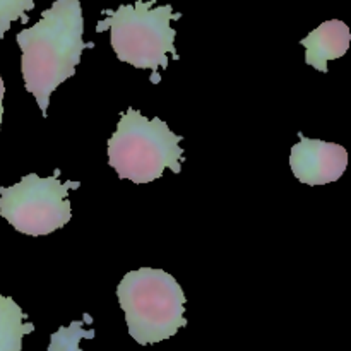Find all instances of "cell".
<instances>
[{
  "label": "cell",
  "instance_id": "8",
  "mask_svg": "<svg viewBox=\"0 0 351 351\" xmlns=\"http://www.w3.org/2000/svg\"><path fill=\"white\" fill-rule=\"evenodd\" d=\"M34 331L33 322L10 297L0 295V351H21L23 338Z\"/></svg>",
  "mask_w": 351,
  "mask_h": 351
},
{
  "label": "cell",
  "instance_id": "7",
  "mask_svg": "<svg viewBox=\"0 0 351 351\" xmlns=\"http://www.w3.org/2000/svg\"><path fill=\"white\" fill-rule=\"evenodd\" d=\"M351 41L350 27L339 19H331L322 23L317 29L308 33L300 41L305 47V62L319 72H328V62L341 58L348 51Z\"/></svg>",
  "mask_w": 351,
  "mask_h": 351
},
{
  "label": "cell",
  "instance_id": "2",
  "mask_svg": "<svg viewBox=\"0 0 351 351\" xmlns=\"http://www.w3.org/2000/svg\"><path fill=\"white\" fill-rule=\"evenodd\" d=\"M154 3L156 0H137L119 5L117 10H103L106 17L98 21L96 31L110 29V43L117 58L136 69H149L153 72L151 81L156 84L161 81L158 71L170 64L168 55H173V60L180 58L175 48L177 31L171 21L180 19L182 14L173 12L170 3L156 7Z\"/></svg>",
  "mask_w": 351,
  "mask_h": 351
},
{
  "label": "cell",
  "instance_id": "11",
  "mask_svg": "<svg viewBox=\"0 0 351 351\" xmlns=\"http://www.w3.org/2000/svg\"><path fill=\"white\" fill-rule=\"evenodd\" d=\"M3 95H5V86H3V79L0 75V127H2L3 119Z\"/></svg>",
  "mask_w": 351,
  "mask_h": 351
},
{
  "label": "cell",
  "instance_id": "9",
  "mask_svg": "<svg viewBox=\"0 0 351 351\" xmlns=\"http://www.w3.org/2000/svg\"><path fill=\"white\" fill-rule=\"evenodd\" d=\"M84 324H93V317L84 314L82 321H72L69 328H60L50 338L48 351H84L81 348L82 339L95 338V329H84Z\"/></svg>",
  "mask_w": 351,
  "mask_h": 351
},
{
  "label": "cell",
  "instance_id": "10",
  "mask_svg": "<svg viewBox=\"0 0 351 351\" xmlns=\"http://www.w3.org/2000/svg\"><path fill=\"white\" fill-rule=\"evenodd\" d=\"M36 0H0V40L5 36L14 21L27 23V12L34 7Z\"/></svg>",
  "mask_w": 351,
  "mask_h": 351
},
{
  "label": "cell",
  "instance_id": "1",
  "mask_svg": "<svg viewBox=\"0 0 351 351\" xmlns=\"http://www.w3.org/2000/svg\"><path fill=\"white\" fill-rule=\"evenodd\" d=\"M82 34L84 17L79 0H55L34 26L17 33L24 88L34 96L43 117L55 89L75 74L82 51L95 48Z\"/></svg>",
  "mask_w": 351,
  "mask_h": 351
},
{
  "label": "cell",
  "instance_id": "4",
  "mask_svg": "<svg viewBox=\"0 0 351 351\" xmlns=\"http://www.w3.org/2000/svg\"><path fill=\"white\" fill-rule=\"evenodd\" d=\"M182 139L161 119L149 120L139 110L127 108L108 139V163L122 180L149 184L163 177L165 168L180 173Z\"/></svg>",
  "mask_w": 351,
  "mask_h": 351
},
{
  "label": "cell",
  "instance_id": "5",
  "mask_svg": "<svg viewBox=\"0 0 351 351\" xmlns=\"http://www.w3.org/2000/svg\"><path fill=\"white\" fill-rule=\"evenodd\" d=\"M60 170L51 177L29 173L16 185L0 187V216L31 237H43L64 228L72 218L69 191L81 182H60Z\"/></svg>",
  "mask_w": 351,
  "mask_h": 351
},
{
  "label": "cell",
  "instance_id": "3",
  "mask_svg": "<svg viewBox=\"0 0 351 351\" xmlns=\"http://www.w3.org/2000/svg\"><path fill=\"white\" fill-rule=\"evenodd\" d=\"M117 298L130 338L143 346L173 338L187 326L184 290L163 269L141 267L127 273L117 287Z\"/></svg>",
  "mask_w": 351,
  "mask_h": 351
},
{
  "label": "cell",
  "instance_id": "6",
  "mask_svg": "<svg viewBox=\"0 0 351 351\" xmlns=\"http://www.w3.org/2000/svg\"><path fill=\"white\" fill-rule=\"evenodd\" d=\"M300 136L291 147L290 167L298 182L305 185H326L338 182L348 167V153L341 144Z\"/></svg>",
  "mask_w": 351,
  "mask_h": 351
}]
</instances>
